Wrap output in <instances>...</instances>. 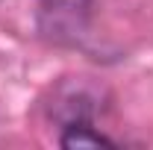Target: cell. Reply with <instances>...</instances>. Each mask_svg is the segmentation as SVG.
<instances>
[{
  "label": "cell",
  "mask_w": 153,
  "mask_h": 150,
  "mask_svg": "<svg viewBox=\"0 0 153 150\" xmlns=\"http://www.w3.org/2000/svg\"><path fill=\"white\" fill-rule=\"evenodd\" d=\"M94 0H41L38 27L47 38L59 44H71L85 33Z\"/></svg>",
  "instance_id": "obj_1"
},
{
  "label": "cell",
  "mask_w": 153,
  "mask_h": 150,
  "mask_svg": "<svg viewBox=\"0 0 153 150\" xmlns=\"http://www.w3.org/2000/svg\"><path fill=\"white\" fill-rule=\"evenodd\" d=\"M59 144L65 150H88V147H115V141L109 135L97 132L91 127V121H74L65 124V132L59 138Z\"/></svg>",
  "instance_id": "obj_2"
}]
</instances>
